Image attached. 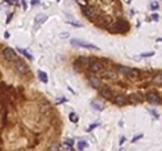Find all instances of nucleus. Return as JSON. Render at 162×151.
Returning <instances> with one entry per match:
<instances>
[{
    "label": "nucleus",
    "instance_id": "dca6fc26",
    "mask_svg": "<svg viewBox=\"0 0 162 151\" xmlns=\"http://www.w3.org/2000/svg\"><path fill=\"white\" fill-rule=\"evenodd\" d=\"M38 76H39V80H41L42 82H47V74L45 72H42V70H38Z\"/></svg>",
    "mask_w": 162,
    "mask_h": 151
},
{
    "label": "nucleus",
    "instance_id": "4be33fe9",
    "mask_svg": "<svg viewBox=\"0 0 162 151\" xmlns=\"http://www.w3.org/2000/svg\"><path fill=\"white\" fill-rule=\"evenodd\" d=\"M130 99L131 100H128V101H131V103H139L141 101V99H138V95H131Z\"/></svg>",
    "mask_w": 162,
    "mask_h": 151
},
{
    "label": "nucleus",
    "instance_id": "bb28decb",
    "mask_svg": "<svg viewBox=\"0 0 162 151\" xmlns=\"http://www.w3.org/2000/svg\"><path fill=\"white\" fill-rule=\"evenodd\" d=\"M150 8L151 10H158V4H157V3H151L150 4Z\"/></svg>",
    "mask_w": 162,
    "mask_h": 151
},
{
    "label": "nucleus",
    "instance_id": "c85d7f7f",
    "mask_svg": "<svg viewBox=\"0 0 162 151\" xmlns=\"http://www.w3.org/2000/svg\"><path fill=\"white\" fill-rule=\"evenodd\" d=\"M47 109H50V107H47V105H42V112H46Z\"/></svg>",
    "mask_w": 162,
    "mask_h": 151
},
{
    "label": "nucleus",
    "instance_id": "cd10ccee",
    "mask_svg": "<svg viewBox=\"0 0 162 151\" xmlns=\"http://www.w3.org/2000/svg\"><path fill=\"white\" fill-rule=\"evenodd\" d=\"M97 125H99V124H92V125H89V127H88V131H92V130H95V128H96Z\"/></svg>",
    "mask_w": 162,
    "mask_h": 151
},
{
    "label": "nucleus",
    "instance_id": "f3484780",
    "mask_svg": "<svg viewBox=\"0 0 162 151\" xmlns=\"http://www.w3.org/2000/svg\"><path fill=\"white\" fill-rule=\"evenodd\" d=\"M59 151H74V150L70 147V146L62 143V144H59Z\"/></svg>",
    "mask_w": 162,
    "mask_h": 151
},
{
    "label": "nucleus",
    "instance_id": "0eeeda50",
    "mask_svg": "<svg viewBox=\"0 0 162 151\" xmlns=\"http://www.w3.org/2000/svg\"><path fill=\"white\" fill-rule=\"evenodd\" d=\"M112 103L115 105H119V107H122V105H126L127 103H128V97L124 96V95H114V97H112Z\"/></svg>",
    "mask_w": 162,
    "mask_h": 151
},
{
    "label": "nucleus",
    "instance_id": "ddd939ff",
    "mask_svg": "<svg viewBox=\"0 0 162 151\" xmlns=\"http://www.w3.org/2000/svg\"><path fill=\"white\" fill-rule=\"evenodd\" d=\"M151 81L155 85H162V73H157L153 78H151Z\"/></svg>",
    "mask_w": 162,
    "mask_h": 151
},
{
    "label": "nucleus",
    "instance_id": "412c9836",
    "mask_svg": "<svg viewBox=\"0 0 162 151\" xmlns=\"http://www.w3.org/2000/svg\"><path fill=\"white\" fill-rule=\"evenodd\" d=\"M69 119H70L73 123H77V122H78V116H77L74 112H72L70 115H69Z\"/></svg>",
    "mask_w": 162,
    "mask_h": 151
},
{
    "label": "nucleus",
    "instance_id": "a878e982",
    "mask_svg": "<svg viewBox=\"0 0 162 151\" xmlns=\"http://www.w3.org/2000/svg\"><path fill=\"white\" fill-rule=\"evenodd\" d=\"M46 21V16H41V18H37V22L38 23H42V22Z\"/></svg>",
    "mask_w": 162,
    "mask_h": 151
},
{
    "label": "nucleus",
    "instance_id": "6e6552de",
    "mask_svg": "<svg viewBox=\"0 0 162 151\" xmlns=\"http://www.w3.org/2000/svg\"><path fill=\"white\" fill-rule=\"evenodd\" d=\"M14 64H15V70H16L19 74H26V73L29 72V66H27L23 61H21V59H18V61L14 62Z\"/></svg>",
    "mask_w": 162,
    "mask_h": 151
},
{
    "label": "nucleus",
    "instance_id": "c756f323",
    "mask_svg": "<svg viewBox=\"0 0 162 151\" xmlns=\"http://www.w3.org/2000/svg\"><path fill=\"white\" fill-rule=\"evenodd\" d=\"M142 136H143V135H138V136H135V138H134V139H133V143H135L136 140H139V139H141Z\"/></svg>",
    "mask_w": 162,
    "mask_h": 151
},
{
    "label": "nucleus",
    "instance_id": "393cba45",
    "mask_svg": "<svg viewBox=\"0 0 162 151\" xmlns=\"http://www.w3.org/2000/svg\"><path fill=\"white\" fill-rule=\"evenodd\" d=\"M64 143H65V144H68V146H70V147H72V146H73V139H66Z\"/></svg>",
    "mask_w": 162,
    "mask_h": 151
},
{
    "label": "nucleus",
    "instance_id": "f8f14e48",
    "mask_svg": "<svg viewBox=\"0 0 162 151\" xmlns=\"http://www.w3.org/2000/svg\"><path fill=\"white\" fill-rule=\"evenodd\" d=\"M103 77L104 78H115L116 73L114 70H103Z\"/></svg>",
    "mask_w": 162,
    "mask_h": 151
},
{
    "label": "nucleus",
    "instance_id": "7c9ffc66",
    "mask_svg": "<svg viewBox=\"0 0 162 151\" xmlns=\"http://www.w3.org/2000/svg\"><path fill=\"white\" fill-rule=\"evenodd\" d=\"M151 18H153L154 21H158V19H159V18H158V15H155V14H153V16H151Z\"/></svg>",
    "mask_w": 162,
    "mask_h": 151
},
{
    "label": "nucleus",
    "instance_id": "39448f33",
    "mask_svg": "<svg viewBox=\"0 0 162 151\" xmlns=\"http://www.w3.org/2000/svg\"><path fill=\"white\" fill-rule=\"evenodd\" d=\"M104 67L103 62L99 61V59H93V61H91V65H89V72H91V74H95V73H99L101 72Z\"/></svg>",
    "mask_w": 162,
    "mask_h": 151
},
{
    "label": "nucleus",
    "instance_id": "423d86ee",
    "mask_svg": "<svg viewBox=\"0 0 162 151\" xmlns=\"http://www.w3.org/2000/svg\"><path fill=\"white\" fill-rule=\"evenodd\" d=\"M146 99H147V101L153 103V104H159V103H162V99H161V96H159V93L155 92V90H150V92H147Z\"/></svg>",
    "mask_w": 162,
    "mask_h": 151
},
{
    "label": "nucleus",
    "instance_id": "b1692460",
    "mask_svg": "<svg viewBox=\"0 0 162 151\" xmlns=\"http://www.w3.org/2000/svg\"><path fill=\"white\" fill-rule=\"evenodd\" d=\"M142 57H151V55H154L153 51H149V53H142Z\"/></svg>",
    "mask_w": 162,
    "mask_h": 151
},
{
    "label": "nucleus",
    "instance_id": "473e14b6",
    "mask_svg": "<svg viewBox=\"0 0 162 151\" xmlns=\"http://www.w3.org/2000/svg\"><path fill=\"white\" fill-rule=\"evenodd\" d=\"M61 37H62V38H66V37H68V32H62Z\"/></svg>",
    "mask_w": 162,
    "mask_h": 151
},
{
    "label": "nucleus",
    "instance_id": "6ab92c4d",
    "mask_svg": "<svg viewBox=\"0 0 162 151\" xmlns=\"http://www.w3.org/2000/svg\"><path fill=\"white\" fill-rule=\"evenodd\" d=\"M86 146H88V143H86L85 140H80V142L77 143V147H78V150H84V148H86Z\"/></svg>",
    "mask_w": 162,
    "mask_h": 151
},
{
    "label": "nucleus",
    "instance_id": "f257e3e1",
    "mask_svg": "<svg viewBox=\"0 0 162 151\" xmlns=\"http://www.w3.org/2000/svg\"><path fill=\"white\" fill-rule=\"evenodd\" d=\"M108 30L112 34H124V32H127L130 30V24H128V22L124 21V19H119L115 23H112L111 26L108 27Z\"/></svg>",
    "mask_w": 162,
    "mask_h": 151
},
{
    "label": "nucleus",
    "instance_id": "a211bd4d",
    "mask_svg": "<svg viewBox=\"0 0 162 151\" xmlns=\"http://www.w3.org/2000/svg\"><path fill=\"white\" fill-rule=\"evenodd\" d=\"M18 51L21 53V54H23L24 57H27V58H29V59H32V55L30 54V53L27 51V50H24V49H18Z\"/></svg>",
    "mask_w": 162,
    "mask_h": 151
},
{
    "label": "nucleus",
    "instance_id": "20e7f679",
    "mask_svg": "<svg viewBox=\"0 0 162 151\" xmlns=\"http://www.w3.org/2000/svg\"><path fill=\"white\" fill-rule=\"evenodd\" d=\"M83 11H84L85 16L88 18L89 21H96L97 16H99V12H97L92 6H84L83 7Z\"/></svg>",
    "mask_w": 162,
    "mask_h": 151
},
{
    "label": "nucleus",
    "instance_id": "9d476101",
    "mask_svg": "<svg viewBox=\"0 0 162 151\" xmlns=\"http://www.w3.org/2000/svg\"><path fill=\"white\" fill-rule=\"evenodd\" d=\"M74 65H76V66L81 65L83 67H89V65H91V59L86 58V57H78V58L76 59V62H74Z\"/></svg>",
    "mask_w": 162,
    "mask_h": 151
},
{
    "label": "nucleus",
    "instance_id": "2eb2a0df",
    "mask_svg": "<svg viewBox=\"0 0 162 151\" xmlns=\"http://www.w3.org/2000/svg\"><path fill=\"white\" fill-rule=\"evenodd\" d=\"M130 69H131V67H127V66H118L119 73H120V74H123V76H126V77L128 76Z\"/></svg>",
    "mask_w": 162,
    "mask_h": 151
},
{
    "label": "nucleus",
    "instance_id": "9b49d317",
    "mask_svg": "<svg viewBox=\"0 0 162 151\" xmlns=\"http://www.w3.org/2000/svg\"><path fill=\"white\" fill-rule=\"evenodd\" d=\"M88 80H89V82H91V85L93 88H101V80L99 78V77H96L95 74H89Z\"/></svg>",
    "mask_w": 162,
    "mask_h": 151
},
{
    "label": "nucleus",
    "instance_id": "7ed1b4c3",
    "mask_svg": "<svg viewBox=\"0 0 162 151\" xmlns=\"http://www.w3.org/2000/svg\"><path fill=\"white\" fill-rule=\"evenodd\" d=\"M70 43H72V45H76V46H80V47H85V49H93V50H99V47H97L96 45L91 43V42L83 41V39H70Z\"/></svg>",
    "mask_w": 162,
    "mask_h": 151
},
{
    "label": "nucleus",
    "instance_id": "2f4dec72",
    "mask_svg": "<svg viewBox=\"0 0 162 151\" xmlns=\"http://www.w3.org/2000/svg\"><path fill=\"white\" fill-rule=\"evenodd\" d=\"M124 142H126V138H124V136H122V138H120V144H123Z\"/></svg>",
    "mask_w": 162,
    "mask_h": 151
},
{
    "label": "nucleus",
    "instance_id": "5701e85b",
    "mask_svg": "<svg viewBox=\"0 0 162 151\" xmlns=\"http://www.w3.org/2000/svg\"><path fill=\"white\" fill-rule=\"evenodd\" d=\"M49 151H59V144L53 143V144L50 146V148H49Z\"/></svg>",
    "mask_w": 162,
    "mask_h": 151
},
{
    "label": "nucleus",
    "instance_id": "1a4fd4ad",
    "mask_svg": "<svg viewBox=\"0 0 162 151\" xmlns=\"http://www.w3.org/2000/svg\"><path fill=\"white\" fill-rule=\"evenodd\" d=\"M100 95L104 97V99H112L114 97V92L109 86H103L100 88Z\"/></svg>",
    "mask_w": 162,
    "mask_h": 151
},
{
    "label": "nucleus",
    "instance_id": "4468645a",
    "mask_svg": "<svg viewBox=\"0 0 162 151\" xmlns=\"http://www.w3.org/2000/svg\"><path fill=\"white\" fill-rule=\"evenodd\" d=\"M128 78H136V77H139V70H136V69H130V73H128V76H127Z\"/></svg>",
    "mask_w": 162,
    "mask_h": 151
},
{
    "label": "nucleus",
    "instance_id": "aec40b11",
    "mask_svg": "<svg viewBox=\"0 0 162 151\" xmlns=\"http://www.w3.org/2000/svg\"><path fill=\"white\" fill-rule=\"evenodd\" d=\"M91 105H92V107H93L96 111H103V105L99 104V103H96V101H92Z\"/></svg>",
    "mask_w": 162,
    "mask_h": 151
},
{
    "label": "nucleus",
    "instance_id": "f03ea898",
    "mask_svg": "<svg viewBox=\"0 0 162 151\" xmlns=\"http://www.w3.org/2000/svg\"><path fill=\"white\" fill-rule=\"evenodd\" d=\"M3 57L10 62H16L19 59L18 54H16L15 50H12L11 47H6V49L3 50Z\"/></svg>",
    "mask_w": 162,
    "mask_h": 151
}]
</instances>
